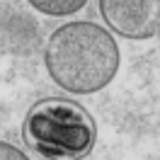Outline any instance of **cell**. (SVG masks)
Wrapping results in <instances>:
<instances>
[{
  "instance_id": "cell-1",
  "label": "cell",
  "mask_w": 160,
  "mask_h": 160,
  "mask_svg": "<svg viewBox=\"0 0 160 160\" xmlns=\"http://www.w3.org/2000/svg\"><path fill=\"white\" fill-rule=\"evenodd\" d=\"M51 80L75 95L107 88L119 70V46L95 22H68L49 37L44 51Z\"/></svg>"
},
{
  "instance_id": "cell-2",
  "label": "cell",
  "mask_w": 160,
  "mask_h": 160,
  "mask_svg": "<svg viewBox=\"0 0 160 160\" xmlns=\"http://www.w3.org/2000/svg\"><path fill=\"white\" fill-rule=\"evenodd\" d=\"M24 143L49 160H82L90 155L97 129L85 107L66 97H46L24 117Z\"/></svg>"
},
{
  "instance_id": "cell-3",
  "label": "cell",
  "mask_w": 160,
  "mask_h": 160,
  "mask_svg": "<svg viewBox=\"0 0 160 160\" xmlns=\"http://www.w3.org/2000/svg\"><path fill=\"white\" fill-rule=\"evenodd\" d=\"M100 12L119 37L150 39L160 34V0H100Z\"/></svg>"
},
{
  "instance_id": "cell-4",
  "label": "cell",
  "mask_w": 160,
  "mask_h": 160,
  "mask_svg": "<svg viewBox=\"0 0 160 160\" xmlns=\"http://www.w3.org/2000/svg\"><path fill=\"white\" fill-rule=\"evenodd\" d=\"M32 8H37L44 15H53V17H66L85 8L88 0H27Z\"/></svg>"
},
{
  "instance_id": "cell-5",
  "label": "cell",
  "mask_w": 160,
  "mask_h": 160,
  "mask_svg": "<svg viewBox=\"0 0 160 160\" xmlns=\"http://www.w3.org/2000/svg\"><path fill=\"white\" fill-rule=\"evenodd\" d=\"M0 160H29V158H27V155H24L17 146L0 141Z\"/></svg>"
}]
</instances>
